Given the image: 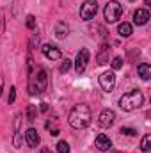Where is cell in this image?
<instances>
[{
  "mask_svg": "<svg viewBox=\"0 0 151 153\" xmlns=\"http://www.w3.org/2000/svg\"><path fill=\"white\" fill-rule=\"evenodd\" d=\"M36 117H38V107L36 105H29L27 107V121H36Z\"/></svg>",
  "mask_w": 151,
  "mask_h": 153,
  "instance_id": "cell-18",
  "label": "cell"
},
{
  "mask_svg": "<svg viewBox=\"0 0 151 153\" xmlns=\"http://www.w3.org/2000/svg\"><path fill=\"white\" fill-rule=\"evenodd\" d=\"M114 121H115V112L112 109H103L98 116V125L101 128H110L114 125Z\"/></svg>",
  "mask_w": 151,
  "mask_h": 153,
  "instance_id": "cell-8",
  "label": "cell"
},
{
  "mask_svg": "<svg viewBox=\"0 0 151 153\" xmlns=\"http://www.w3.org/2000/svg\"><path fill=\"white\" fill-rule=\"evenodd\" d=\"M68 32H70V27H68L66 22H57L55 23V36L59 39H64L68 36Z\"/></svg>",
  "mask_w": 151,
  "mask_h": 153,
  "instance_id": "cell-14",
  "label": "cell"
},
{
  "mask_svg": "<svg viewBox=\"0 0 151 153\" xmlns=\"http://www.w3.org/2000/svg\"><path fill=\"white\" fill-rule=\"evenodd\" d=\"M46 85H48V75L44 70H38L36 73H30L29 78V91L32 96L36 94H43L46 91Z\"/></svg>",
  "mask_w": 151,
  "mask_h": 153,
  "instance_id": "cell-3",
  "label": "cell"
},
{
  "mask_svg": "<svg viewBox=\"0 0 151 153\" xmlns=\"http://www.w3.org/2000/svg\"><path fill=\"white\" fill-rule=\"evenodd\" d=\"M110 66H112V71L114 70H119V68L123 66V59H121V57H114L112 62H110Z\"/></svg>",
  "mask_w": 151,
  "mask_h": 153,
  "instance_id": "cell-21",
  "label": "cell"
},
{
  "mask_svg": "<svg viewBox=\"0 0 151 153\" xmlns=\"http://www.w3.org/2000/svg\"><path fill=\"white\" fill-rule=\"evenodd\" d=\"M91 119H93L91 109H89V105H85V103L75 105V107L70 111V116H68V123H70L71 128H75V130H82V128L89 126V125H91Z\"/></svg>",
  "mask_w": 151,
  "mask_h": 153,
  "instance_id": "cell-1",
  "label": "cell"
},
{
  "mask_svg": "<svg viewBox=\"0 0 151 153\" xmlns=\"http://www.w3.org/2000/svg\"><path fill=\"white\" fill-rule=\"evenodd\" d=\"M14 98H16V87H11V91H9V98H7V103H14Z\"/></svg>",
  "mask_w": 151,
  "mask_h": 153,
  "instance_id": "cell-24",
  "label": "cell"
},
{
  "mask_svg": "<svg viewBox=\"0 0 151 153\" xmlns=\"http://www.w3.org/2000/svg\"><path fill=\"white\" fill-rule=\"evenodd\" d=\"M25 141H27V144L30 146V148H36L39 144V134H38V130L36 128H29L27 132H25Z\"/></svg>",
  "mask_w": 151,
  "mask_h": 153,
  "instance_id": "cell-12",
  "label": "cell"
},
{
  "mask_svg": "<svg viewBox=\"0 0 151 153\" xmlns=\"http://www.w3.org/2000/svg\"><path fill=\"white\" fill-rule=\"evenodd\" d=\"M109 52H110V46L109 45H101L98 55H96V62L101 66V64H107L109 62Z\"/></svg>",
  "mask_w": 151,
  "mask_h": 153,
  "instance_id": "cell-13",
  "label": "cell"
},
{
  "mask_svg": "<svg viewBox=\"0 0 151 153\" xmlns=\"http://www.w3.org/2000/svg\"><path fill=\"white\" fill-rule=\"evenodd\" d=\"M137 73H139V76H141L142 80H150L151 78V66L148 62H141V64L137 66Z\"/></svg>",
  "mask_w": 151,
  "mask_h": 153,
  "instance_id": "cell-15",
  "label": "cell"
},
{
  "mask_svg": "<svg viewBox=\"0 0 151 153\" xmlns=\"http://www.w3.org/2000/svg\"><path fill=\"white\" fill-rule=\"evenodd\" d=\"M141 150L144 153H148L151 150V135L150 134H146V135L142 137V141H141Z\"/></svg>",
  "mask_w": 151,
  "mask_h": 153,
  "instance_id": "cell-17",
  "label": "cell"
},
{
  "mask_svg": "<svg viewBox=\"0 0 151 153\" xmlns=\"http://www.w3.org/2000/svg\"><path fill=\"white\" fill-rule=\"evenodd\" d=\"M94 144H96V148H98L100 152H109V150L112 148V141H110L109 135H105V134H100V135L94 139Z\"/></svg>",
  "mask_w": 151,
  "mask_h": 153,
  "instance_id": "cell-10",
  "label": "cell"
},
{
  "mask_svg": "<svg viewBox=\"0 0 151 153\" xmlns=\"http://www.w3.org/2000/svg\"><path fill=\"white\" fill-rule=\"evenodd\" d=\"M27 29H30V30H34L36 29V18L30 14V16H27Z\"/></svg>",
  "mask_w": 151,
  "mask_h": 153,
  "instance_id": "cell-22",
  "label": "cell"
},
{
  "mask_svg": "<svg viewBox=\"0 0 151 153\" xmlns=\"http://www.w3.org/2000/svg\"><path fill=\"white\" fill-rule=\"evenodd\" d=\"M121 134H124V135H137V130L128 128V126H121Z\"/></svg>",
  "mask_w": 151,
  "mask_h": 153,
  "instance_id": "cell-23",
  "label": "cell"
},
{
  "mask_svg": "<svg viewBox=\"0 0 151 153\" xmlns=\"http://www.w3.org/2000/svg\"><path fill=\"white\" fill-rule=\"evenodd\" d=\"M142 103H144V94L139 89H132L130 93H126L119 98V107L126 112L137 111L139 107H142Z\"/></svg>",
  "mask_w": 151,
  "mask_h": 153,
  "instance_id": "cell-2",
  "label": "cell"
},
{
  "mask_svg": "<svg viewBox=\"0 0 151 153\" xmlns=\"http://www.w3.org/2000/svg\"><path fill=\"white\" fill-rule=\"evenodd\" d=\"M150 4H151V0H146V5H150Z\"/></svg>",
  "mask_w": 151,
  "mask_h": 153,
  "instance_id": "cell-28",
  "label": "cell"
},
{
  "mask_svg": "<svg viewBox=\"0 0 151 153\" xmlns=\"http://www.w3.org/2000/svg\"><path fill=\"white\" fill-rule=\"evenodd\" d=\"M41 111L46 112V111H48V105H46V103H41Z\"/></svg>",
  "mask_w": 151,
  "mask_h": 153,
  "instance_id": "cell-26",
  "label": "cell"
},
{
  "mask_svg": "<svg viewBox=\"0 0 151 153\" xmlns=\"http://www.w3.org/2000/svg\"><path fill=\"white\" fill-rule=\"evenodd\" d=\"M117 32H119V36H121V38H130V36H132V32H133V29H132V25H130V23L123 22V23H119Z\"/></svg>",
  "mask_w": 151,
  "mask_h": 153,
  "instance_id": "cell-16",
  "label": "cell"
},
{
  "mask_svg": "<svg viewBox=\"0 0 151 153\" xmlns=\"http://www.w3.org/2000/svg\"><path fill=\"white\" fill-rule=\"evenodd\" d=\"M41 52H43V55H44L46 59H50V61H59V59L62 57L61 50H59L57 46H53V45H43Z\"/></svg>",
  "mask_w": 151,
  "mask_h": 153,
  "instance_id": "cell-9",
  "label": "cell"
},
{
  "mask_svg": "<svg viewBox=\"0 0 151 153\" xmlns=\"http://www.w3.org/2000/svg\"><path fill=\"white\" fill-rule=\"evenodd\" d=\"M150 20V11L148 9H137L133 13V23L135 25H146Z\"/></svg>",
  "mask_w": 151,
  "mask_h": 153,
  "instance_id": "cell-11",
  "label": "cell"
},
{
  "mask_svg": "<svg viewBox=\"0 0 151 153\" xmlns=\"http://www.w3.org/2000/svg\"><path fill=\"white\" fill-rule=\"evenodd\" d=\"M87 62H89V50H87V48H82V50L76 53V59H75V71L78 75L85 71Z\"/></svg>",
  "mask_w": 151,
  "mask_h": 153,
  "instance_id": "cell-6",
  "label": "cell"
},
{
  "mask_svg": "<svg viewBox=\"0 0 151 153\" xmlns=\"http://www.w3.org/2000/svg\"><path fill=\"white\" fill-rule=\"evenodd\" d=\"M71 70V61L70 59H64L62 64H61V73H68Z\"/></svg>",
  "mask_w": 151,
  "mask_h": 153,
  "instance_id": "cell-20",
  "label": "cell"
},
{
  "mask_svg": "<svg viewBox=\"0 0 151 153\" xmlns=\"http://www.w3.org/2000/svg\"><path fill=\"white\" fill-rule=\"evenodd\" d=\"M128 2H137V0H128Z\"/></svg>",
  "mask_w": 151,
  "mask_h": 153,
  "instance_id": "cell-29",
  "label": "cell"
},
{
  "mask_svg": "<svg viewBox=\"0 0 151 153\" xmlns=\"http://www.w3.org/2000/svg\"><path fill=\"white\" fill-rule=\"evenodd\" d=\"M100 85L103 91L107 93H112L114 87H115V73L114 71H105L100 75Z\"/></svg>",
  "mask_w": 151,
  "mask_h": 153,
  "instance_id": "cell-7",
  "label": "cell"
},
{
  "mask_svg": "<svg viewBox=\"0 0 151 153\" xmlns=\"http://www.w3.org/2000/svg\"><path fill=\"white\" fill-rule=\"evenodd\" d=\"M41 153H52V152H50L48 148H43V150H41Z\"/></svg>",
  "mask_w": 151,
  "mask_h": 153,
  "instance_id": "cell-27",
  "label": "cell"
},
{
  "mask_svg": "<svg viewBox=\"0 0 151 153\" xmlns=\"http://www.w3.org/2000/svg\"><path fill=\"white\" fill-rule=\"evenodd\" d=\"M57 152L59 153H70V144L66 141H59L57 143Z\"/></svg>",
  "mask_w": 151,
  "mask_h": 153,
  "instance_id": "cell-19",
  "label": "cell"
},
{
  "mask_svg": "<svg viewBox=\"0 0 151 153\" xmlns=\"http://www.w3.org/2000/svg\"><path fill=\"white\" fill-rule=\"evenodd\" d=\"M110 153H119V152H110Z\"/></svg>",
  "mask_w": 151,
  "mask_h": 153,
  "instance_id": "cell-30",
  "label": "cell"
},
{
  "mask_svg": "<svg viewBox=\"0 0 151 153\" xmlns=\"http://www.w3.org/2000/svg\"><path fill=\"white\" fill-rule=\"evenodd\" d=\"M2 91H4V78L0 76V96H2Z\"/></svg>",
  "mask_w": 151,
  "mask_h": 153,
  "instance_id": "cell-25",
  "label": "cell"
},
{
  "mask_svg": "<svg viewBox=\"0 0 151 153\" xmlns=\"http://www.w3.org/2000/svg\"><path fill=\"white\" fill-rule=\"evenodd\" d=\"M121 13H123V7H121V4L115 2V0H110V2L105 5V11H103L107 23H115V22L121 18Z\"/></svg>",
  "mask_w": 151,
  "mask_h": 153,
  "instance_id": "cell-4",
  "label": "cell"
},
{
  "mask_svg": "<svg viewBox=\"0 0 151 153\" xmlns=\"http://www.w3.org/2000/svg\"><path fill=\"white\" fill-rule=\"evenodd\" d=\"M96 13H98V2L96 0H85L80 7V18L85 22L93 20L96 16Z\"/></svg>",
  "mask_w": 151,
  "mask_h": 153,
  "instance_id": "cell-5",
  "label": "cell"
}]
</instances>
